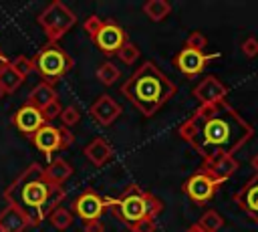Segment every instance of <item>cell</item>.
<instances>
[{"label":"cell","mask_w":258,"mask_h":232,"mask_svg":"<svg viewBox=\"0 0 258 232\" xmlns=\"http://www.w3.org/2000/svg\"><path fill=\"white\" fill-rule=\"evenodd\" d=\"M177 135L210 163L222 155H234L252 139V125L228 103L200 105L179 127Z\"/></svg>","instance_id":"6da1fadb"},{"label":"cell","mask_w":258,"mask_h":232,"mask_svg":"<svg viewBox=\"0 0 258 232\" xmlns=\"http://www.w3.org/2000/svg\"><path fill=\"white\" fill-rule=\"evenodd\" d=\"M177 87L151 61H145L121 85V95L135 105L143 117H153L173 95Z\"/></svg>","instance_id":"7a4b0ae2"},{"label":"cell","mask_w":258,"mask_h":232,"mask_svg":"<svg viewBox=\"0 0 258 232\" xmlns=\"http://www.w3.org/2000/svg\"><path fill=\"white\" fill-rule=\"evenodd\" d=\"M56 186H50L44 167L40 163H30L6 190L4 200L8 206H14L20 210L34 226H40L42 220L48 214V202L52 196V190Z\"/></svg>","instance_id":"3957f363"},{"label":"cell","mask_w":258,"mask_h":232,"mask_svg":"<svg viewBox=\"0 0 258 232\" xmlns=\"http://www.w3.org/2000/svg\"><path fill=\"white\" fill-rule=\"evenodd\" d=\"M107 210L131 232H155L163 202L137 184H129L121 196L107 198Z\"/></svg>","instance_id":"277c9868"},{"label":"cell","mask_w":258,"mask_h":232,"mask_svg":"<svg viewBox=\"0 0 258 232\" xmlns=\"http://www.w3.org/2000/svg\"><path fill=\"white\" fill-rule=\"evenodd\" d=\"M75 61L73 56L58 44V42H46L38 48V52L32 56V67L34 71L44 79V83L52 85L62 79L71 69Z\"/></svg>","instance_id":"5b68a950"},{"label":"cell","mask_w":258,"mask_h":232,"mask_svg":"<svg viewBox=\"0 0 258 232\" xmlns=\"http://www.w3.org/2000/svg\"><path fill=\"white\" fill-rule=\"evenodd\" d=\"M36 20L46 34V42H58L77 24V14L64 2L54 0L48 6H44V10L36 16Z\"/></svg>","instance_id":"8992f818"},{"label":"cell","mask_w":258,"mask_h":232,"mask_svg":"<svg viewBox=\"0 0 258 232\" xmlns=\"http://www.w3.org/2000/svg\"><path fill=\"white\" fill-rule=\"evenodd\" d=\"M32 141V145L42 151L46 157L52 155L54 151H60V149H69L75 141V135L69 127H56V125H50V123H44L32 137H28Z\"/></svg>","instance_id":"52a82bcc"},{"label":"cell","mask_w":258,"mask_h":232,"mask_svg":"<svg viewBox=\"0 0 258 232\" xmlns=\"http://www.w3.org/2000/svg\"><path fill=\"white\" fill-rule=\"evenodd\" d=\"M91 40H93V44H95L103 54L113 56V54H117V52L121 50V46H123L129 38H127L125 28H123L119 22H115L113 18H107V20L101 22L99 30L95 32V36H91Z\"/></svg>","instance_id":"ba28073f"},{"label":"cell","mask_w":258,"mask_h":232,"mask_svg":"<svg viewBox=\"0 0 258 232\" xmlns=\"http://www.w3.org/2000/svg\"><path fill=\"white\" fill-rule=\"evenodd\" d=\"M71 210H73L75 216H79L83 222L101 220V216L107 212V198L101 196L95 188H85V190L73 200Z\"/></svg>","instance_id":"9c48e42d"},{"label":"cell","mask_w":258,"mask_h":232,"mask_svg":"<svg viewBox=\"0 0 258 232\" xmlns=\"http://www.w3.org/2000/svg\"><path fill=\"white\" fill-rule=\"evenodd\" d=\"M181 190H183V194H185L196 206H204V204H208V202L214 198V194H216V190H218V184L212 180V176H210L204 167H200L198 171H194V173L183 182Z\"/></svg>","instance_id":"30bf717a"},{"label":"cell","mask_w":258,"mask_h":232,"mask_svg":"<svg viewBox=\"0 0 258 232\" xmlns=\"http://www.w3.org/2000/svg\"><path fill=\"white\" fill-rule=\"evenodd\" d=\"M214 59H220V52L208 54V52H204V50H196V48L183 46V48H179L177 54L173 56V65H175V69H177L179 73H183L185 77H196V75H200V73L206 69V65H208L210 61H214Z\"/></svg>","instance_id":"8fae6325"},{"label":"cell","mask_w":258,"mask_h":232,"mask_svg":"<svg viewBox=\"0 0 258 232\" xmlns=\"http://www.w3.org/2000/svg\"><path fill=\"white\" fill-rule=\"evenodd\" d=\"M191 95L200 101V105H212V103H220L226 101L228 95V87L214 75L204 77L191 91Z\"/></svg>","instance_id":"7c38bea8"},{"label":"cell","mask_w":258,"mask_h":232,"mask_svg":"<svg viewBox=\"0 0 258 232\" xmlns=\"http://www.w3.org/2000/svg\"><path fill=\"white\" fill-rule=\"evenodd\" d=\"M89 113H91L93 121H97L99 125H105V127H107V125H113V123L119 119V115L123 113V109H121V105H119L111 95L103 93V95H99V97L91 103Z\"/></svg>","instance_id":"4fadbf2b"},{"label":"cell","mask_w":258,"mask_h":232,"mask_svg":"<svg viewBox=\"0 0 258 232\" xmlns=\"http://www.w3.org/2000/svg\"><path fill=\"white\" fill-rule=\"evenodd\" d=\"M236 206L254 222H258V173H254L236 194H234Z\"/></svg>","instance_id":"5bb4252c"},{"label":"cell","mask_w":258,"mask_h":232,"mask_svg":"<svg viewBox=\"0 0 258 232\" xmlns=\"http://www.w3.org/2000/svg\"><path fill=\"white\" fill-rule=\"evenodd\" d=\"M44 123H46V121H44V117H42V111L36 109V107H32V105H26V103L12 115V125H14L20 133H24L26 137H32Z\"/></svg>","instance_id":"9a60e30c"},{"label":"cell","mask_w":258,"mask_h":232,"mask_svg":"<svg viewBox=\"0 0 258 232\" xmlns=\"http://www.w3.org/2000/svg\"><path fill=\"white\" fill-rule=\"evenodd\" d=\"M202 167L212 176V180L220 186V184H224L226 180H230L236 171H238V167H240V161L234 157V155H222V157H218V159H214V161H210V163H202Z\"/></svg>","instance_id":"2e32d148"},{"label":"cell","mask_w":258,"mask_h":232,"mask_svg":"<svg viewBox=\"0 0 258 232\" xmlns=\"http://www.w3.org/2000/svg\"><path fill=\"white\" fill-rule=\"evenodd\" d=\"M83 153H85V157H87L95 167H101V165H105V163L113 157V145H111L109 139H105V137H95V139H91V141L85 145Z\"/></svg>","instance_id":"e0dca14e"},{"label":"cell","mask_w":258,"mask_h":232,"mask_svg":"<svg viewBox=\"0 0 258 232\" xmlns=\"http://www.w3.org/2000/svg\"><path fill=\"white\" fill-rule=\"evenodd\" d=\"M0 228L4 232H24V230L32 228V224L20 210L6 204V208L0 210Z\"/></svg>","instance_id":"ac0fdd59"},{"label":"cell","mask_w":258,"mask_h":232,"mask_svg":"<svg viewBox=\"0 0 258 232\" xmlns=\"http://www.w3.org/2000/svg\"><path fill=\"white\" fill-rule=\"evenodd\" d=\"M44 176L48 180L50 186H56V188H62L64 182L73 176V165L64 159V157H54L48 161V165L44 167Z\"/></svg>","instance_id":"d6986e66"},{"label":"cell","mask_w":258,"mask_h":232,"mask_svg":"<svg viewBox=\"0 0 258 232\" xmlns=\"http://www.w3.org/2000/svg\"><path fill=\"white\" fill-rule=\"evenodd\" d=\"M54 101H58V95H56L54 87L48 85V83H44V81L38 83L36 87H32V91L26 97V105H32V107H36L40 111L44 107H48L50 103H54Z\"/></svg>","instance_id":"ffe728a7"},{"label":"cell","mask_w":258,"mask_h":232,"mask_svg":"<svg viewBox=\"0 0 258 232\" xmlns=\"http://www.w3.org/2000/svg\"><path fill=\"white\" fill-rule=\"evenodd\" d=\"M143 14L153 22H161L171 14V4L167 0H147L143 4Z\"/></svg>","instance_id":"44dd1931"},{"label":"cell","mask_w":258,"mask_h":232,"mask_svg":"<svg viewBox=\"0 0 258 232\" xmlns=\"http://www.w3.org/2000/svg\"><path fill=\"white\" fill-rule=\"evenodd\" d=\"M46 218H48L50 226H52L54 230H58V232H64V230H69V228L73 226V212L67 210L64 206H56L54 210L48 212Z\"/></svg>","instance_id":"7402d4cb"},{"label":"cell","mask_w":258,"mask_h":232,"mask_svg":"<svg viewBox=\"0 0 258 232\" xmlns=\"http://www.w3.org/2000/svg\"><path fill=\"white\" fill-rule=\"evenodd\" d=\"M97 81L105 87H111L113 83H117L121 79V71L111 63V61H103L99 67H97V73H95Z\"/></svg>","instance_id":"603a6c76"},{"label":"cell","mask_w":258,"mask_h":232,"mask_svg":"<svg viewBox=\"0 0 258 232\" xmlns=\"http://www.w3.org/2000/svg\"><path fill=\"white\" fill-rule=\"evenodd\" d=\"M22 83H24V79L10 65L0 73V87L4 89V93H16Z\"/></svg>","instance_id":"cb8c5ba5"},{"label":"cell","mask_w":258,"mask_h":232,"mask_svg":"<svg viewBox=\"0 0 258 232\" xmlns=\"http://www.w3.org/2000/svg\"><path fill=\"white\" fill-rule=\"evenodd\" d=\"M204 232H218L222 226H224V218L220 216V212L218 210H206L202 216H200V220L196 222Z\"/></svg>","instance_id":"d4e9b609"},{"label":"cell","mask_w":258,"mask_h":232,"mask_svg":"<svg viewBox=\"0 0 258 232\" xmlns=\"http://www.w3.org/2000/svg\"><path fill=\"white\" fill-rule=\"evenodd\" d=\"M139 48H137V44L135 42H131V40H127L123 46H121V50L117 52V56H119V61L123 63V65H133L137 59H139Z\"/></svg>","instance_id":"484cf974"},{"label":"cell","mask_w":258,"mask_h":232,"mask_svg":"<svg viewBox=\"0 0 258 232\" xmlns=\"http://www.w3.org/2000/svg\"><path fill=\"white\" fill-rule=\"evenodd\" d=\"M10 67H12L22 79H26V77L34 71V67H32V59H28L26 54H18L16 59H12V61H10Z\"/></svg>","instance_id":"4316f807"},{"label":"cell","mask_w":258,"mask_h":232,"mask_svg":"<svg viewBox=\"0 0 258 232\" xmlns=\"http://www.w3.org/2000/svg\"><path fill=\"white\" fill-rule=\"evenodd\" d=\"M58 119H60L62 127H73V125H77V123L81 121V109H79L77 105H67V107L60 111Z\"/></svg>","instance_id":"83f0119b"},{"label":"cell","mask_w":258,"mask_h":232,"mask_svg":"<svg viewBox=\"0 0 258 232\" xmlns=\"http://www.w3.org/2000/svg\"><path fill=\"white\" fill-rule=\"evenodd\" d=\"M206 44H208L206 34H204V32H200V30H194V32H189V34H187V38H185V44H183V46H187V48H196V50H204V48H206Z\"/></svg>","instance_id":"f1b7e54d"},{"label":"cell","mask_w":258,"mask_h":232,"mask_svg":"<svg viewBox=\"0 0 258 232\" xmlns=\"http://www.w3.org/2000/svg\"><path fill=\"white\" fill-rule=\"evenodd\" d=\"M242 52H244V56H248V59H254V56H258V38L256 36H248L244 42H242Z\"/></svg>","instance_id":"f546056e"},{"label":"cell","mask_w":258,"mask_h":232,"mask_svg":"<svg viewBox=\"0 0 258 232\" xmlns=\"http://www.w3.org/2000/svg\"><path fill=\"white\" fill-rule=\"evenodd\" d=\"M101 22H103V18H101V16H97V14H91V16H89V18L83 22V28H85V32H87L89 36H95V32L99 30Z\"/></svg>","instance_id":"4dcf8cb0"},{"label":"cell","mask_w":258,"mask_h":232,"mask_svg":"<svg viewBox=\"0 0 258 232\" xmlns=\"http://www.w3.org/2000/svg\"><path fill=\"white\" fill-rule=\"evenodd\" d=\"M60 111H62L60 103H58V101H54V103H50L48 107H44V109H42V117H44V121H46V123H50L52 119H58Z\"/></svg>","instance_id":"1f68e13d"},{"label":"cell","mask_w":258,"mask_h":232,"mask_svg":"<svg viewBox=\"0 0 258 232\" xmlns=\"http://www.w3.org/2000/svg\"><path fill=\"white\" fill-rule=\"evenodd\" d=\"M83 232H105V226L101 220H91V222H83Z\"/></svg>","instance_id":"d6a6232c"},{"label":"cell","mask_w":258,"mask_h":232,"mask_svg":"<svg viewBox=\"0 0 258 232\" xmlns=\"http://www.w3.org/2000/svg\"><path fill=\"white\" fill-rule=\"evenodd\" d=\"M8 65H10V61H8V59H6V56L0 52V73H2V71H4Z\"/></svg>","instance_id":"836d02e7"},{"label":"cell","mask_w":258,"mask_h":232,"mask_svg":"<svg viewBox=\"0 0 258 232\" xmlns=\"http://www.w3.org/2000/svg\"><path fill=\"white\" fill-rule=\"evenodd\" d=\"M185 232H204V230H202L198 224H191V226H187V230H185Z\"/></svg>","instance_id":"e575fe53"},{"label":"cell","mask_w":258,"mask_h":232,"mask_svg":"<svg viewBox=\"0 0 258 232\" xmlns=\"http://www.w3.org/2000/svg\"><path fill=\"white\" fill-rule=\"evenodd\" d=\"M250 161H252V167H254V169H256V173H258V153H256V155H254Z\"/></svg>","instance_id":"d590c367"},{"label":"cell","mask_w":258,"mask_h":232,"mask_svg":"<svg viewBox=\"0 0 258 232\" xmlns=\"http://www.w3.org/2000/svg\"><path fill=\"white\" fill-rule=\"evenodd\" d=\"M4 95H6V93H4V89H2V87H0V99H2V97H4Z\"/></svg>","instance_id":"8d00e7d4"},{"label":"cell","mask_w":258,"mask_h":232,"mask_svg":"<svg viewBox=\"0 0 258 232\" xmlns=\"http://www.w3.org/2000/svg\"><path fill=\"white\" fill-rule=\"evenodd\" d=\"M0 232H4V230H2V228H0Z\"/></svg>","instance_id":"74e56055"}]
</instances>
